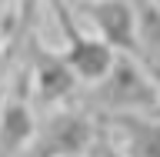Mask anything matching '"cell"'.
I'll use <instances>...</instances> for the list:
<instances>
[{
	"label": "cell",
	"mask_w": 160,
	"mask_h": 157,
	"mask_svg": "<svg viewBox=\"0 0 160 157\" xmlns=\"http://www.w3.org/2000/svg\"><path fill=\"white\" fill-rule=\"evenodd\" d=\"M107 134L130 157H160V117L153 114H117L107 117Z\"/></svg>",
	"instance_id": "7"
},
{
	"label": "cell",
	"mask_w": 160,
	"mask_h": 157,
	"mask_svg": "<svg viewBox=\"0 0 160 157\" xmlns=\"http://www.w3.org/2000/svg\"><path fill=\"white\" fill-rule=\"evenodd\" d=\"M3 100H7V84L0 80V110H3Z\"/></svg>",
	"instance_id": "10"
},
{
	"label": "cell",
	"mask_w": 160,
	"mask_h": 157,
	"mask_svg": "<svg viewBox=\"0 0 160 157\" xmlns=\"http://www.w3.org/2000/svg\"><path fill=\"white\" fill-rule=\"evenodd\" d=\"M157 3H160V0H157Z\"/></svg>",
	"instance_id": "12"
},
{
	"label": "cell",
	"mask_w": 160,
	"mask_h": 157,
	"mask_svg": "<svg viewBox=\"0 0 160 157\" xmlns=\"http://www.w3.org/2000/svg\"><path fill=\"white\" fill-rule=\"evenodd\" d=\"M160 100V80L147 64L130 54H117L110 70L83 94V110L100 114V120L117 114H150Z\"/></svg>",
	"instance_id": "1"
},
{
	"label": "cell",
	"mask_w": 160,
	"mask_h": 157,
	"mask_svg": "<svg viewBox=\"0 0 160 157\" xmlns=\"http://www.w3.org/2000/svg\"><path fill=\"white\" fill-rule=\"evenodd\" d=\"M17 67L30 70V84H33V94H37V104H60L67 100L73 90H77L80 77L73 74V67L67 64L63 54L43 47V40L37 34H30V40L23 44V54H20Z\"/></svg>",
	"instance_id": "3"
},
{
	"label": "cell",
	"mask_w": 160,
	"mask_h": 157,
	"mask_svg": "<svg viewBox=\"0 0 160 157\" xmlns=\"http://www.w3.org/2000/svg\"><path fill=\"white\" fill-rule=\"evenodd\" d=\"M50 7H53V13H57L60 27H63V40H67V47L60 50V54L67 57V64L73 67V74H77L83 84H97V80L110 70L117 50L107 47L100 37H87V34L77 27L73 10L67 7V0H50Z\"/></svg>",
	"instance_id": "4"
},
{
	"label": "cell",
	"mask_w": 160,
	"mask_h": 157,
	"mask_svg": "<svg viewBox=\"0 0 160 157\" xmlns=\"http://www.w3.org/2000/svg\"><path fill=\"white\" fill-rule=\"evenodd\" d=\"M30 70L17 67L7 87V100L0 110V157H20L37 134L33 107H30Z\"/></svg>",
	"instance_id": "5"
},
{
	"label": "cell",
	"mask_w": 160,
	"mask_h": 157,
	"mask_svg": "<svg viewBox=\"0 0 160 157\" xmlns=\"http://www.w3.org/2000/svg\"><path fill=\"white\" fill-rule=\"evenodd\" d=\"M80 157H130V154L120 147L113 137H110L107 130H100V134H97V140H93V144H90V147L83 150Z\"/></svg>",
	"instance_id": "9"
},
{
	"label": "cell",
	"mask_w": 160,
	"mask_h": 157,
	"mask_svg": "<svg viewBox=\"0 0 160 157\" xmlns=\"http://www.w3.org/2000/svg\"><path fill=\"white\" fill-rule=\"evenodd\" d=\"M137 17V44H140V60L147 70L160 80V3L157 0H127Z\"/></svg>",
	"instance_id": "8"
},
{
	"label": "cell",
	"mask_w": 160,
	"mask_h": 157,
	"mask_svg": "<svg viewBox=\"0 0 160 157\" xmlns=\"http://www.w3.org/2000/svg\"><path fill=\"white\" fill-rule=\"evenodd\" d=\"M80 10L90 17V24L97 27L100 40L107 47H113L117 54L140 57L137 17H133V7H130L127 0H83Z\"/></svg>",
	"instance_id": "6"
},
{
	"label": "cell",
	"mask_w": 160,
	"mask_h": 157,
	"mask_svg": "<svg viewBox=\"0 0 160 157\" xmlns=\"http://www.w3.org/2000/svg\"><path fill=\"white\" fill-rule=\"evenodd\" d=\"M150 114H153V117H160V100H157V107H153V110H150Z\"/></svg>",
	"instance_id": "11"
},
{
	"label": "cell",
	"mask_w": 160,
	"mask_h": 157,
	"mask_svg": "<svg viewBox=\"0 0 160 157\" xmlns=\"http://www.w3.org/2000/svg\"><path fill=\"white\" fill-rule=\"evenodd\" d=\"M100 127L93 124V114L83 107H63L50 114L43 124H37V134L20 157H80L97 140Z\"/></svg>",
	"instance_id": "2"
}]
</instances>
